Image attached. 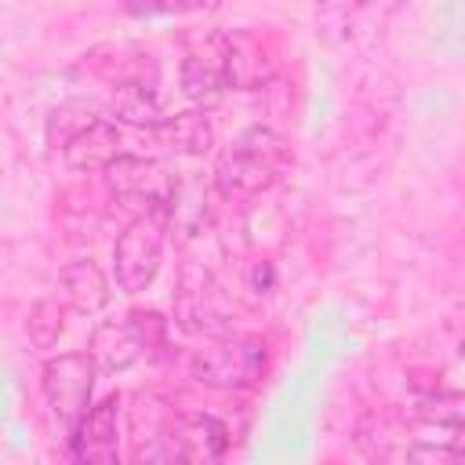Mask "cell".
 <instances>
[{
  "mask_svg": "<svg viewBox=\"0 0 465 465\" xmlns=\"http://www.w3.org/2000/svg\"><path fill=\"white\" fill-rule=\"evenodd\" d=\"M265 374V341L254 334H225L193 356V378L207 389H251Z\"/></svg>",
  "mask_w": 465,
  "mask_h": 465,
  "instance_id": "7a4b0ae2",
  "label": "cell"
},
{
  "mask_svg": "<svg viewBox=\"0 0 465 465\" xmlns=\"http://www.w3.org/2000/svg\"><path fill=\"white\" fill-rule=\"evenodd\" d=\"M291 163V145L283 134L269 127H251L236 142L225 145L214 167V182L229 200H251L262 196L280 182V174Z\"/></svg>",
  "mask_w": 465,
  "mask_h": 465,
  "instance_id": "6da1fadb",
  "label": "cell"
},
{
  "mask_svg": "<svg viewBox=\"0 0 465 465\" xmlns=\"http://www.w3.org/2000/svg\"><path fill=\"white\" fill-rule=\"evenodd\" d=\"M105 185L120 203L138 207V214H160L171 222V211L178 200V182L156 160L116 156L105 163Z\"/></svg>",
  "mask_w": 465,
  "mask_h": 465,
  "instance_id": "3957f363",
  "label": "cell"
},
{
  "mask_svg": "<svg viewBox=\"0 0 465 465\" xmlns=\"http://www.w3.org/2000/svg\"><path fill=\"white\" fill-rule=\"evenodd\" d=\"M174 316L189 334H229L232 327V309L203 269H185L174 298Z\"/></svg>",
  "mask_w": 465,
  "mask_h": 465,
  "instance_id": "52a82bcc",
  "label": "cell"
},
{
  "mask_svg": "<svg viewBox=\"0 0 465 465\" xmlns=\"http://www.w3.org/2000/svg\"><path fill=\"white\" fill-rule=\"evenodd\" d=\"M58 283H62L65 305L76 312H98L109 302V280L91 258H73L69 265H62Z\"/></svg>",
  "mask_w": 465,
  "mask_h": 465,
  "instance_id": "4fadbf2b",
  "label": "cell"
},
{
  "mask_svg": "<svg viewBox=\"0 0 465 465\" xmlns=\"http://www.w3.org/2000/svg\"><path fill=\"white\" fill-rule=\"evenodd\" d=\"M149 134H153L163 149L182 153V156H203V153H211V142H214V131H211L207 116L196 113V109L163 116Z\"/></svg>",
  "mask_w": 465,
  "mask_h": 465,
  "instance_id": "5bb4252c",
  "label": "cell"
},
{
  "mask_svg": "<svg viewBox=\"0 0 465 465\" xmlns=\"http://www.w3.org/2000/svg\"><path fill=\"white\" fill-rule=\"evenodd\" d=\"M182 91H185V98H193L200 105H214L229 91L225 62H222V33L211 36L203 47L185 54V62H182Z\"/></svg>",
  "mask_w": 465,
  "mask_h": 465,
  "instance_id": "30bf717a",
  "label": "cell"
},
{
  "mask_svg": "<svg viewBox=\"0 0 465 465\" xmlns=\"http://www.w3.org/2000/svg\"><path fill=\"white\" fill-rule=\"evenodd\" d=\"M62 331H65V305L58 298H40L29 309V323H25L33 349H51L62 338Z\"/></svg>",
  "mask_w": 465,
  "mask_h": 465,
  "instance_id": "2e32d148",
  "label": "cell"
},
{
  "mask_svg": "<svg viewBox=\"0 0 465 465\" xmlns=\"http://www.w3.org/2000/svg\"><path fill=\"white\" fill-rule=\"evenodd\" d=\"M229 447V432L211 414H174L171 454L174 461H214Z\"/></svg>",
  "mask_w": 465,
  "mask_h": 465,
  "instance_id": "ba28073f",
  "label": "cell"
},
{
  "mask_svg": "<svg viewBox=\"0 0 465 465\" xmlns=\"http://www.w3.org/2000/svg\"><path fill=\"white\" fill-rule=\"evenodd\" d=\"M94 378L98 367L87 352H65L44 363V396L51 414L73 432L76 421L87 414L91 407V392H94Z\"/></svg>",
  "mask_w": 465,
  "mask_h": 465,
  "instance_id": "8992f818",
  "label": "cell"
},
{
  "mask_svg": "<svg viewBox=\"0 0 465 465\" xmlns=\"http://www.w3.org/2000/svg\"><path fill=\"white\" fill-rule=\"evenodd\" d=\"M153 345H163V320L156 312H127L124 320L94 327L87 356L94 360L98 371L116 374L134 360H142Z\"/></svg>",
  "mask_w": 465,
  "mask_h": 465,
  "instance_id": "277c9868",
  "label": "cell"
},
{
  "mask_svg": "<svg viewBox=\"0 0 465 465\" xmlns=\"http://www.w3.org/2000/svg\"><path fill=\"white\" fill-rule=\"evenodd\" d=\"M222 62H225V84L240 87V91L262 87L272 76V62L262 51V44L243 33H236V36L222 33Z\"/></svg>",
  "mask_w": 465,
  "mask_h": 465,
  "instance_id": "7c38bea8",
  "label": "cell"
},
{
  "mask_svg": "<svg viewBox=\"0 0 465 465\" xmlns=\"http://www.w3.org/2000/svg\"><path fill=\"white\" fill-rule=\"evenodd\" d=\"M163 232H167V218L160 214H138L120 232L113 247V262H116V287L124 294H138L156 280L163 258Z\"/></svg>",
  "mask_w": 465,
  "mask_h": 465,
  "instance_id": "5b68a950",
  "label": "cell"
},
{
  "mask_svg": "<svg viewBox=\"0 0 465 465\" xmlns=\"http://www.w3.org/2000/svg\"><path fill=\"white\" fill-rule=\"evenodd\" d=\"M120 156V131L116 124L94 116L91 124H84L65 145H62V160L73 171H105L109 160Z\"/></svg>",
  "mask_w": 465,
  "mask_h": 465,
  "instance_id": "8fae6325",
  "label": "cell"
},
{
  "mask_svg": "<svg viewBox=\"0 0 465 465\" xmlns=\"http://www.w3.org/2000/svg\"><path fill=\"white\" fill-rule=\"evenodd\" d=\"M113 109H116L120 120H127V124H134V127H145V131H153V127L167 116L153 80L120 84V87H116V98H113Z\"/></svg>",
  "mask_w": 465,
  "mask_h": 465,
  "instance_id": "9a60e30c",
  "label": "cell"
},
{
  "mask_svg": "<svg viewBox=\"0 0 465 465\" xmlns=\"http://www.w3.org/2000/svg\"><path fill=\"white\" fill-rule=\"evenodd\" d=\"M116 418H120V396H109L98 407H87V414L73 429V458L116 461V436H120Z\"/></svg>",
  "mask_w": 465,
  "mask_h": 465,
  "instance_id": "9c48e42d",
  "label": "cell"
}]
</instances>
